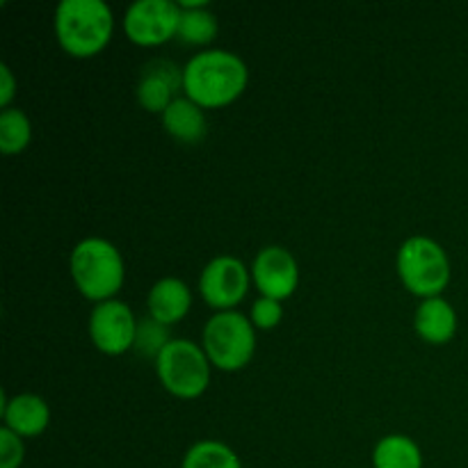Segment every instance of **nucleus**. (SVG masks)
<instances>
[{
    "label": "nucleus",
    "instance_id": "obj_15",
    "mask_svg": "<svg viewBox=\"0 0 468 468\" xmlns=\"http://www.w3.org/2000/svg\"><path fill=\"white\" fill-rule=\"evenodd\" d=\"M163 128L181 144H197L206 137V114L204 108L190 101L187 96H178L163 114Z\"/></svg>",
    "mask_w": 468,
    "mask_h": 468
},
{
    "label": "nucleus",
    "instance_id": "obj_6",
    "mask_svg": "<svg viewBox=\"0 0 468 468\" xmlns=\"http://www.w3.org/2000/svg\"><path fill=\"white\" fill-rule=\"evenodd\" d=\"M155 375L167 393L181 400L204 396L210 384V361L204 347L186 338H172L155 359Z\"/></svg>",
    "mask_w": 468,
    "mask_h": 468
},
{
    "label": "nucleus",
    "instance_id": "obj_4",
    "mask_svg": "<svg viewBox=\"0 0 468 468\" xmlns=\"http://www.w3.org/2000/svg\"><path fill=\"white\" fill-rule=\"evenodd\" d=\"M398 277L416 297H441L451 283V261L446 250L428 236H411L402 242L396 259Z\"/></svg>",
    "mask_w": 468,
    "mask_h": 468
},
{
    "label": "nucleus",
    "instance_id": "obj_16",
    "mask_svg": "<svg viewBox=\"0 0 468 468\" xmlns=\"http://www.w3.org/2000/svg\"><path fill=\"white\" fill-rule=\"evenodd\" d=\"M375 468H423V452L414 439L405 434H388L379 439L373 451Z\"/></svg>",
    "mask_w": 468,
    "mask_h": 468
},
{
    "label": "nucleus",
    "instance_id": "obj_22",
    "mask_svg": "<svg viewBox=\"0 0 468 468\" xmlns=\"http://www.w3.org/2000/svg\"><path fill=\"white\" fill-rule=\"evenodd\" d=\"M26 460V446L12 430H0V468H21Z\"/></svg>",
    "mask_w": 468,
    "mask_h": 468
},
{
    "label": "nucleus",
    "instance_id": "obj_9",
    "mask_svg": "<svg viewBox=\"0 0 468 468\" xmlns=\"http://www.w3.org/2000/svg\"><path fill=\"white\" fill-rule=\"evenodd\" d=\"M135 315L131 306L119 300L96 304L90 315V338L99 352L108 356H122L135 346Z\"/></svg>",
    "mask_w": 468,
    "mask_h": 468
},
{
    "label": "nucleus",
    "instance_id": "obj_7",
    "mask_svg": "<svg viewBox=\"0 0 468 468\" xmlns=\"http://www.w3.org/2000/svg\"><path fill=\"white\" fill-rule=\"evenodd\" d=\"M181 7L174 0H137L123 14V32L142 48H155L176 39Z\"/></svg>",
    "mask_w": 468,
    "mask_h": 468
},
{
    "label": "nucleus",
    "instance_id": "obj_3",
    "mask_svg": "<svg viewBox=\"0 0 468 468\" xmlns=\"http://www.w3.org/2000/svg\"><path fill=\"white\" fill-rule=\"evenodd\" d=\"M69 272L85 300L103 304L114 300L126 279V268L117 247L105 238H85L69 256Z\"/></svg>",
    "mask_w": 468,
    "mask_h": 468
},
{
    "label": "nucleus",
    "instance_id": "obj_5",
    "mask_svg": "<svg viewBox=\"0 0 468 468\" xmlns=\"http://www.w3.org/2000/svg\"><path fill=\"white\" fill-rule=\"evenodd\" d=\"M210 366L224 373H238L245 368L256 352V329L250 315L238 311H219L206 323L201 338Z\"/></svg>",
    "mask_w": 468,
    "mask_h": 468
},
{
    "label": "nucleus",
    "instance_id": "obj_11",
    "mask_svg": "<svg viewBox=\"0 0 468 468\" xmlns=\"http://www.w3.org/2000/svg\"><path fill=\"white\" fill-rule=\"evenodd\" d=\"M178 90H183V69L167 59H154L137 82V103L146 112L163 114L178 99Z\"/></svg>",
    "mask_w": 468,
    "mask_h": 468
},
{
    "label": "nucleus",
    "instance_id": "obj_23",
    "mask_svg": "<svg viewBox=\"0 0 468 468\" xmlns=\"http://www.w3.org/2000/svg\"><path fill=\"white\" fill-rule=\"evenodd\" d=\"M16 78H14L12 69L7 67V64H0V105H3V110L12 108V99L16 96Z\"/></svg>",
    "mask_w": 468,
    "mask_h": 468
},
{
    "label": "nucleus",
    "instance_id": "obj_14",
    "mask_svg": "<svg viewBox=\"0 0 468 468\" xmlns=\"http://www.w3.org/2000/svg\"><path fill=\"white\" fill-rule=\"evenodd\" d=\"M414 329L425 343L443 346L457 334V314L443 297H430L420 302L414 315Z\"/></svg>",
    "mask_w": 468,
    "mask_h": 468
},
{
    "label": "nucleus",
    "instance_id": "obj_1",
    "mask_svg": "<svg viewBox=\"0 0 468 468\" xmlns=\"http://www.w3.org/2000/svg\"><path fill=\"white\" fill-rule=\"evenodd\" d=\"M247 82L250 69L231 50H201L183 69V91L204 110L231 105L247 90Z\"/></svg>",
    "mask_w": 468,
    "mask_h": 468
},
{
    "label": "nucleus",
    "instance_id": "obj_13",
    "mask_svg": "<svg viewBox=\"0 0 468 468\" xmlns=\"http://www.w3.org/2000/svg\"><path fill=\"white\" fill-rule=\"evenodd\" d=\"M192 306V292L187 283H183L176 277H165L151 286L149 297H146V309H149V318L155 323L176 324L190 314Z\"/></svg>",
    "mask_w": 468,
    "mask_h": 468
},
{
    "label": "nucleus",
    "instance_id": "obj_8",
    "mask_svg": "<svg viewBox=\"0 0 468 468\" xmlns=\"http://www.w3.org/2000/svg\"><path fill=\"white\" fill-rule=\"evenodd\" d=\"M251 283V270L236 256H215L206 263L199 277V292L210 309L231 311L245 300Z\"/></svg>",
    "mask_w": 468,
    "mask_h": 468
},
{
    "label": "nucleus",
    "instance_id": "obj_20",
    "mask_svg": "<svg viewBox=\"0 0 468 468\" xmlns=\"http://www.w3.org/2000/svg\"><path fill=\"white\" fill-rule=\"evenodd\" d=\"M169 343H172V338H169V329L165 324L155 323L154 318H144L137 323L135 346H133V350L140 356H151L155 361Z\"/></svg>",
    "mask_w": 468,
    "mask_h": 468
},
{
    "label": "nucleus",
    "instance_id": "obj_17",
    "mask_svg": "<svg viewBox=\"0 0 468 468\" xmlns=\"http://www.w3.org/2000/svg\"><path fill=\"white\" fill-rule=\"evenodd\" d=\"M219 23L218 16L206 7L195 9H181V18H178V32L176 39L187 46H206L218 37Z\"/></svg>",
    "mask_w": 468,
    "mask_h": 468
},
{
    "label": "nucleus",
    "instance_id": "obj_2",
    "mask_svg": "<svg viewBox=\"0 0 468 468\" xmlns=\"http://www.w3.org/2000/svg\"><path fill=\"white\" fill-rule=\"evenodd\" d=\"M114 14L103 0H62L55 9V37L71 58L87 59L110 44Z\"/></svg>",
    "mask_w": 468,
    "mask_h": 468
},
{
    "label": "nucleus",
    "instance_id": "obj_19",
    "mask_svg": "<svg viewBox=\"0 0 468 468\" xmlns=\"http://www.w3.org/2000/svg\"><path fill=\"white\" fill-rule=\"evenodd\" d=\"M181 468H242V464L227 443L206 439L186 452Z\"/></svg>",
    "mask_w": 468,
    "mask_h": 468
},
{
    "label": "nucleus",
    "instance_id": "obj_12",
    "mask_svg": "<svg viewBox=\"0 0 468 468\" xmlns=\"http://www.w3.org/2000/svg\"><path fill=\"white\" fill-rule=\"evenodd\" d=\"M0 414H3L5 428L12 430L21 439L39 437L50 423L48 405L44 398L35 396V393H18V396L7 398V393L3 391Z\"/></svg>",
    "mask_w": 468,
    "mask_h": 468
},
{
    "label": "nucleus",
    "instance_id": "obj_21",
    "mask_svg": "<svg viewBox=\"0 0 468 468\" xmlns=\"http://www.w3.org/2000/svg\"><path fill=\"white\" fill-rule=\"evenodd\" d=\"M283 318V306L282 302L270 300V297L261 295L259 300L251 304L250 320L254 324V329H263V332H270V329L277 327Z\"/></svg>",
    "mask_w": 468,
    "mask_h": 468
},
{
    "label": "nucleus",
    "instance_id": "obj_18",
    "mask_svg": "<svg viewBox=\"0 0 468 468\" xmlns=\"http://www.w3.org/2000/svg\"><path fill=\"white\" fill-rule=\"evenodd\" d=\"M32 140V123L27 114L18 108L0 112V154L18 155L27 149Z\"/></svg>",
    "mask_w": 468,
    "mask_h": 468
},
{
    "label": "nucleus",
    "instance_id": "obj_10",
    "mask_svg": "<svg viewBox=\"0 0 468 468\" xmlns=\"http://www.w3.org/2000/svg\"><path fill=\"white\" fill-rule=\"evenodd\" d=\"M251 282L256 283L263 297L277 302L288 300L300 283V268H297L295 256L283 247H265L251 263Z\"/></svg>",
    "mask_w": 468,
    "mask_h": 468
}]
</instances>
